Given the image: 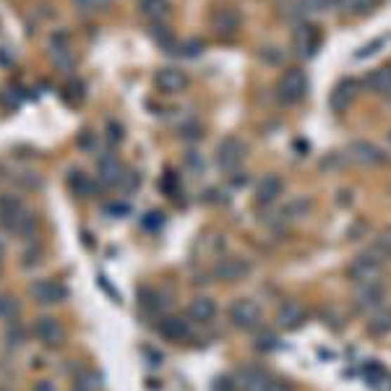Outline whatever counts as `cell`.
<instances>
[{
	"instance_id": "cell-11",
	"label": "cell",
	"mask_w": 391,
	"mask_h": 391,
	"mask_svg": "<svg viewBox=\"0 0 391 391\" xmlns=\"http://www.w3.org/2000/svg\"><path fill=\"white\" fill-rule=\"evenodd\" d=\"M3 227L8 230L11 235H16V237H24V240H29V237H34V232H37V217L27 209V206H24V209L18 211L16 217H13V219L8 222V225H3Z\"/></svg>"
},
{
	"instance_id": "cell-10",
	"label": "cell",
	"mask_w": 391,
	"mask_h": 391,
	"mask_svg": "<svg viewBox=\"0 0 391 391\" xmlns=\"http://www.w3.org/2000/svg\"><path fill=\"white\" fill-rule=\"evenodd\" d=\"M157 89L164 91V94H178V91H183L185 86H188V76L183 71H178V68H162V71L157 73Z\"/></svg>"
},
{
	"instance_id": "cell-32",
	"label": "cell",
	"mask_w": 391,
	"mask_h": 391,
	"mask_svg": "<svg viewBox=\"0 0 391 391\" xmlns=\"http://www.w3.org/2000/svg\"><path fill=\"white\" fill-rule=\"evenodd\" d=\"M373 251L381 258H391V227L389 230H383L381 235L376 237V243H373Z\"/></svg>"
},
{
	"instance_id": "cell-13",
	"label": "cell",
	"mask_w": 391,
	"mask_h": 391,
	"mask_svg": "<svg viewBox=\"0 0 391 391\" xmlns=\"http://www.w3.org/2000/svg\"><path fill=\"white\" fill-rule=\"evenodd\" d=\"M305 308H303L300 303H284L282 308H279V313H277V324L282 329H287V331H292V329H300L303 324H305Z\"/></svg>"
},
{
	"instance_id": "cell-26",
	"label": "cell",
	"mask_w": 391,
	"mask_h": 391,
	"mask_svg": "<svg viewBox=\"0 0 391 391\" xmlns=\"http://www.w3.org/2000/svg\"><path fill=\"white\" fill-rule=\"evenodd\" d=\"M368 84H371V89L378 91V94H391V68H378L368 76Z\"/></svg>"
},
{
	"instance_id": "cell-4",
	"label": "cell",
	"mask_w": 391,
	"mask_h": 391,
	"mask_svg": "<svg viewBox=\"0 0 391 391\" xmlns=\"http://www.w3.org/2000/svg\"><path fill=\"white\" fill-rule=\"evenodd\" d=\"M29 298L39 305H55V303H63L68 298V287L53 279H34L29 284Z\"/></svg>"
},
{
	"instance_id": "cell-14",
	"label": "cell",
	"mask_w": 391,
	"mask_h": 391,
	"mask_svg": "<svg viewBox=\"0 0 391 391\" xmlns=\"http://www.w3.org/2000/svg\"><path fill=\"white\" fill-rule=\"evenodd\" d=\"M123 164L118 162V157L115 154H105L100 159V183L102 185H107V188H112V185H120V178H123Z\"/></svg>"
},
{
	"instance_id": "cell-53",
	"label": "cell",
	"mask_w": 391,
	"mask_h": 391,
	"mask_svg": "<svg viewBox=\"0 0 391 391\" xmlns=\"http://www.w3.org/2000/svg\"><path fill=\"white\" fill-rule=\"evenodd\" d=\"M0 272H3V269H0Z\"/></svg>"
},
{
	"instance_id": "cell-19",
	"label": "cell",
	"mask_w": 391,
	"mask_h": 391,
	"mask_svg": "<svg viewBox=\"0 0 391 391\" xmlns=\"http://www.w3.org/2000/svg\"><path fill=\"white\" fill-rule=\"evenodd\" d=\"M68 188H71L79 199H91V196L97 193V185H94L89 175H84L81 170H73V173L68 175Z\"/></svg>"
},
{
	"instance_id": "cell-18",
	"label": "cell",
	"mask_w": 391,
	"mask_h": 391,
	"mask_svg": "<svg viewBox=\"0 0 391 391\" xmlns=\"http://www.w3.org/2000/svg\"><path fill=\"white\" fill-rule=\"evenodd\" d=\"M279 193H282V180L277 175H266L264 180L258 183V188H256V201L258 204H274L279 199Z\"/></svg>"
},
{
	"instance_id": "cell-7",
	"label": "cell",
	"mask_w": 391,
	"mask_h": 391,
	"mask_svg": "<svg viewBox=\"0 0 391 391\" xmlns=\"http://www.w3.org/2000/svg\"><path fill=\"white\" fill-rule=\"evenodd\" d=\"M386 300V290L381 282H368L360 284V290L355 292V308L357 310H378Z\"/></svg>"
},
{
	"instance_id": "cell-21",
	"label": "cell",
	"mask_w": 391,
	"mask_h": 391,
	"mask_svg": "<svg viewBox=\"0 0 391 391\" xmlns=\"http://www.w3.org/2000/svg\"><path fill=\"white\" fill-rule=\"evenodd\" d=\"M24 209V201L13 193H0V225H8L18 211Z\"/></svg>"
},
{
	"instance_id": "cell-16",
	"label": "cell",
	"mask_w": 391,
	"mask_h": 391,
	"mask_svg": "<svg viewBox=\"0 0 391 391\" xmlns=\"http://www.w3.org/2000/svg\"><path fill=\"white\" fill-rule=\"evenodd\" d=\"M266 381H269V373L256 368V365H248L237 373V386L246 391H264Z\"/></svg>"
},
{
	"instance_id": "cell-42",
	"label": "cell",
	"mask_w": 391,
	"mask_h": 391,
	"mask_svg": "<svg viewBox=\"0 0 391 391\" xmlns=\"http://www.w3.org/2000/svg\"><path fill=\"white\" fill-rule=\"evenodd\" d=\"M258 350H274V347H277V337H274V334H269V331H266V334H261V337H258Z\"/></svg>"
},
{
	"instance_id": "cell-39",
	"label": "cell",
	"mask_w": 391,
	"mask_h": 391,
	"mask_svg": "<svg viewBox=\"0 0 391 391\" xmlns=\"http://www.w3.org/2000/svg\"><path fill=\"white\" fill-rule=\"evenodd\" d=\"M107 138L112 141V144L123 141V126H118L115 120H110V123H107Z\"/></svg>"
},
{
	"instance_id": "cell-40",
	"label": "cell",
	"mask_w": 391,
	"mask_h": 391,
	"mask_svg": "<svg viewBox=\"0 0 391 391\" xmlns=\"http://www.w3.org/2000/svg\"><path fill=\"white\" fill-rule=\"evenodd\" d=\"M264 391H295L292 389V383L287 381H279V378H269L264 386Z\"/></svg>"
},
{
	"instance_id": "cell-34",
	"label": "cell",
	"mask_w": 391,
	"mask_h": 391,
	"mask_svg": "<svg viewBox=\"0 0 391 391\" xmlns=\"http://www.w3.org/2000/svg\"><path fill=\"white\" fill-rule=\"evenodd\" d=\"M39 258H42V251H39L37 246H32L21 253V266H24V269H32V266L39 264Z\"/></svg>"
},
{
	"instance_id": "cell-35",
	"label": "cell",
	"mask_w": 391,
	"mask_h": 391,
	"mask_svg": "<svg viewBox=\"0 0 391 391\" xmlns=\"http://www.w3.org/2000/svg\"><path fill=\"white\" fill-rule=\"evenodd\" d=\"M141 225H144L146 230H157V227H162L164 225V217L159 214V211H149V214L141 219Z\"/></svg>"
},
{
	"instance_id": "cell-50",
	"label": "cell",
	"mask_w": 391,
	"mask_h": 391,
	"mask_svg": "<svg viewBox=\"0 0 391 391\" xmlns=\"http://www.w3.org/2000/svg\"><path fill=\"white\" fill-rule=\"evenodd\" d=\"M3 175H6V170H3V164H0V180H3Z\"/></svg>"
},
{
	"instance_id": "cell-41",
	"label": "cell",
	"mask_w": 391,
	"mask_h": 391,
	"mask_svg": "<svg viewBox=\"0 0 391 391\" xmlns=\"http://www.w3.org/2000/svg\"><path fill=\"white\" fill-rule=\"evenodd\" d=\"M180 133H183V138H188V141H196V138L201 136V128H199V123H188V126L180 128Z\"/></svg>"
},
{
	"instance_id": "cell-38",
	"label": "cell",
	"mask_w": 391,
	"mask_h": 391,
	"mask_svg": "<svg viewBox=\"0 0 391 391\" xmlns=\"http://www.w3.org/2000/svg\"><path fill=\"white\" fill-rule=\"evenodd\" d=\"M136 185H138V175L136 173H131V170L123 173V178H120V188H123V191H133Z\"/></svg>"
},
{
	"instance_id": "cell-48",
	"label": "cell",
	"mask_w": 391,
	"mask_h": 391,
	"mask_svg": "<svg viewBox=\"0 0 391 391\" xmlns=\"http://www.w3.org/2000/svg\"><path fill=\"white\" fill-rule=\"evenodd\" d=\"M185 47H188V50H185V55H196V53H199V50H201L199 42H188V45H185Z\"/></svg>"
},
{
	"instance_id": "cell-30",
	"label": "cell",
	"mask_w": 391,
	"mask_h": 391,
	"mask_svg": "<svg viewBox=\"0 0 391 391\" xmlns=\"http://www.w3.org/2000/svg\"><path fill=\"white\" fill-rule=\"evenodd\" d=\"M308 206H310L308 199H292L290 204H287V206L282 209L279 219H282V222H287V219H300L303 214L308 211Z\"/></svg>"
},
{
	"instance_id": "cell-8",
	"label": "cell",
	"mask_w": 391,
	"mask_h": 391,
	"mask_svg": "<svg viewBox=\"0 0 391 391\" xmlns=\"http://www.w3.org/2000/svg\"><path fill=\"white\" fill-rule=\"evenodd\" d=\"M251 261L248 258H240V256H227V258H222L217 264V269H214V274H217L219 279H227V282H237V279H243V277H248L251 274Z\"/></svg>"
},
{
	"instance_id": "cell-2",
	"label": "cell",
	"mask_w": 391,
	"mask_h": 391,
	"mask_svg": "<svg viewBox=\"0 0 391 391\" xmlns=\"http://www.w3.org/2000/svg\"><path fill=\"white\" fill-rule=\"evenodd\" d=\"M32 331H34L37 342L42 347H47V350H58V347L65 345V329L63 324L58 319H53V316H42V319L34 321V326H32Z\"/></svg>"
},
{
	"instance_id": "cell-20",
	"label": "cell",
	"mask_w": 391,
	"mask_h": 391,
	"mask_svg": "<svg viewBox=\"0 0 391 391\" xmlns=\"http://www.w3.org/2000/svg\"><path fill=\"white\" fill-rule=\"evenodd\" d=\"M352 154H355V159H360V162H365V164H378L386 159L381 149L373 144H368V141H355V144H352Z\"/></svg>"
},
{
	"instance_id": "cell-33",
	"label": "cell",
	"mask_w": 391,
	"mask_h": 391,
	"mask_svg": "<svg viewBox=\"0 0 391 391\" xmlns=\"http://www.w3.org/2000/svg\"><path fill=\"white\" fill-rule=\"evenodd\" d=\"M152 37H154V42L159 47H173V34H170V29L164 27V24H154Z\"/></svg>"
},
{
	"instance_id": "cell-28",
	"label": "cell",
	"mask_w": 391,
	"mask_h": 391,
	"mask_svg": "<svg viewBox=\"0 0 391 391\" xmlns=\"http://www.w3.org/2000/svg\"><path fill=\"white\" fill-rule=\"evenodd\" d=\"M76 389L79 391H100L102 389V376L94 371H81L76 376Z\"/></svg>"
},
{
	"instance_id": "cell-12",
	"label": "cell",
	"mask_w": 391,
	"mask_h": 391,
	"mask_svg": "<svg viewBox=\"0 0 391 391\" xmlns=\"http://www.w3.org/2000/svg\"><path fill=\"white\" fill-rule=\"evenodd\" d=\"M240 29V16H237L235 8H219L214 13V32H217L222 39H232Z\"/></svg>"
},
{
	"instance_id": "cell-47",
	"label": "cell",
	"mask_w": 391,
	"mask_h": 391,
	"mask_svg": "<svg viewBox=\"0 0 391 391\" xmlns=\"http://www.w3.org/2000/svg\"><path fill=\"white\" fill-rule=\"evenodd\" d=\"M107 211H112V214H126L128 204H112V206H107Z\"/></svg>"
},
{
	"instance_id": "cell-22",
	"label": "cell",
	"mask_w": 391,
	"mask_h": 391,
	"mask_svg": "<svg viewBox=\"0 0 391 391\" xmlns=\"http://www.w3.org/2000/svg\"><path fill=\"white\" fill-rule=\"evenodd\" d=\"M138 11L144 13L149 21H162L167 16V11H170V3L167 0H138Z\"/></svg>"
},
{
	"instance_id": "cell-6",
	"label": "cell",
	"mask_w": 391,
	"mask_h": 391,
	"mask_svg": "<svg viewBox=\"0 0 391 391\" xmlns=\"http://www.w3.org/2000/svg\"><path fill=\"white\" fill-rule=\"evenodd\" d=\"M243 154H246V146L240 144L237 138H225V141L219 144V149H217V162H219V167H222L225 173H232V170H237V167H240V162H243Z\"/></svg>"
},
{
	"instance_id": "cell-46",
	"label": "cell",
	"mask_w": 391,
	"mask_h": 391,
	"mask_svg": "<svg viewBox=\"0 0 391 391\" xmlns=\"http://www.w3.org/2000/svg\"><path fill=\"white\" fill-rule=\"evenodd\" d=\"M79 146H81V149H91V133H89V131H84V133H81V138H79Z\"/></svg>"
},
{
	"instance_id": "cell-1",
	"label": "cell",
	"mask_w": 391,
	"mask_h": 391,
	"mask_svg": "<svg viewBox=\"0 0 391 391\" xmlns=\"http://www.w3.org/2000/svg\"><path fill=\"white\" fill-rule=\"evenodd\" d=\"M347 274H350V279L357 284H368V282H378L383 274V258L376 251H368V253H360L350 264V269H347Z\"/></svg>"
},
{
	"instance_id": "cell-27",
	"label": "cell",
	"mask_w": 391,
	"mask_h": 391,
	"mask_svg": "<svg viewBox=\"0 0 391 391\" xmlns=\"http://www.w3.org/2000/svg\"><path fill=\"white\" fill-rule=\"evenodd\" d=\"M18 300L13 295H6V292H0V321H16L18 319Z\"/></svg>"
},
{
	"instance_id": "cell-52",
	"label": "cell",
	"mask_w": 391,
	"mask_h": 391,
	"mask_svg": "<svg viewBox=\"0 0 391 391\" xmlns=\"http://www.w3.org/2000/svg\"><path fill=\"white\" fill-rule=\"evenodd\" d=\"M389 138H391V133H389Z\"/></svg>"
},
{
	"instance_id": "cell-29",
	"label": "cell",
	"mask_w": 391,
	"mask_h": 391,
	"mask_svg": "<svg viewBox=\"0 0 391 391\" xmlns=\"http://www.w3.org/2000/svg\"><path fill=\"white\" fill-rule=\"evenodd\" d=\"M24 339H27L24 326H21L18 321H8V326H6V345H8L11 350H18V347L24 345Z\"/></svg>"
},
{
	"instance_id": "cell-36",
	"label": "cell",
	"mask_w": 391,
	"mask_h": 391,
	"mask_svg": "<svg viewBox=\"0 0 391 391\" xmlns=\"http://www.w3.org/2000/svg\"><path fill=\"white\" fill-rule=\"evenodd\" d=\"M65 94H68V100L71 102H81V97H84V84L81 81H76V79H73V81H68V86H65Z\"/></svg>"
},
{
	"instance_id": "cell-45",
	"label": "cell",
	"mask_w": 391,
	"mask_h": 391,
	"mask_svg": "<svg viewBox=\"0 0 391 391\" xmlns=\"http://www.w3.org/2000/svg\"><path fill=\"white\" fill-rule=\"evenodd\" d=\"M73 6L81 11H91L94 8V0H73Z\"/></svg>"
},
{
	"instance_id": "cell-44",
	"label": "cell",
	"mask_w": 391,
	"mask_h": 391,
	"mask_svg": "<svg viewBox=\"0 0 391 391\" xmlns=\"http://www.w3.org/2000/svg\"><path fill=\"white\" fill-rule=\"evenodd\" d=\"M32 391H58V389H55V383H50V381H37Z\"/></svg>"
},
{
	"instance_id": "cell-25",
	"label": "cell",
	"mask_w": 391,
	"mask_h": 391,
	"mask_svg": "<svg viewBox=\"0 0 391 391\" xmlns=\"http://www.w3.org/2000/svg\"><path fill=\"white\" fill-rule=\"evenodd\" d=\"M368 331L376 337H383L391 331V310H376L371 321H368Z\"/></svg>"
},
{
	"instance_id": "cell-9",
	"label": "cell",
	"mask_w": 391,
	"mask_h": 391,
	"mask_svg": "<svg viewBox=\"0 0 391 391\" xmlns=\"http://www.w3.org/2000/svg\"><path fill=\"white\" fill-rule=\"evenodd\" d=\"M157 331H159L162 339H167V342H183V339L191 337V326H188V321H183L180 316H164V319L159 321Z\"/></svg>"
},
{
	"instance_id": "cell-17",
	"label": "cell",
	"mask_w": 391,
	"mask_h": 391,
	"mask_svg": "<svg viewBox=\"0 0 391 391\" xmlns=\"http://www.w3.org/2000/svg\"><path fill=\"white\" fill-rule=\"evenodd\" d=\"M319 32L316 27H310V24H303V27L295 29V47H298V53L300 55H313L316 53V47H319Z\"/></svg>"
},
{
	"instance_id": "cell-49",
	"label": "cell",
	"mask_w": 391,
	"mask_h": 391,
	"mask_svg": "<svg viewBox=\"0 0 391 391\" xmlns=\"http://www.w3.org/2000/svg\"><path fill=\"white\" fill-rule=\"evenodd\" d=\"M3 256H6V243H3V237H0V261H3Z\"/></svg>"
},
{
	"instance_id": "cell-15",
	"label": "cell",
	"mask_w": 391,
	"mask_h": 391,
	"mask_svg": "<svg viewBox=\"0 0 391 391\" xmlns=\"http://www.w3.org/2000/svg\"><path fill=\"white\" fill-rule=\"evenodd\" d=\"M188 316L191 321L196 324H209L214 316H217V303L206 298V295H199V298H193L191 305H188Z\"/></svg>"
},
{
	"instance_id": "cell-51",
	"label": "cell",
	"mask_w": 391,
	"mask_h": 391,
	"mask_svg": "<svg viewBox=\"0 0 391 391\" xmlns=\"http://www.w3.org/2000/svg\"><path fill=\"white\" fill-rule=\"evenodd\" d=\"M389 100H391V94H389Z\"/></svg>"
},
{
	"instance_id": "cell-31",
	"label": "cell",
	"mask_w": 391,
	"mask_h": 391,
	"mask_svg": "<svg viewBox=\"0 0 391 391\" xmlns=\"http://www.w3.org/2000/svg\"><path fill=\"white\" fill-rule=\"evenodd\" d=\"M50 58H53V63L60 68V71H71L73 68V55L68 47H53L50 45Z\"/></svg>"
},
{
	"instance_id": "cell-43",
	"label": "cell",
	"mask_w": 391,
	"mask_h": 391,
	"mask_svg": "<svg viewBox=\"0 0 391 391\" xmlns=\"http://www.w3.org/2000/svg\"><path fill=\"white\" fill-rule=\"evenodd\" d=\"M185 164H188L191 170H204V159H201L196 152H188V157H185Z\"/></svg>"
},
{
	"instance_id": "cell-24",
	"label": "cell",
	"mask_w": 391,
	"mask_h": 391,
	"mask_svg": "<svg viewBox=\"0 0 391 391\" xmlns=\"http://www.w3.org/2000/svg\"><path fill=\"white\" fill-rule=\"evenodd\" d=\"M138 303H141L149 313H159V310L164 308L162 295L157 290H152V287H138Z\"/></svg>"
},
{
	"instance_id": "cell-23",
	"label": "cell",
	"mask_w": 391,
	"mask_h": 391,
	"mask_svg": "<svg viewBox=\"0 0 391 391\" xmlns=\"http://www.w3.org/2000/svg\"><path fill=\"white\" fill-rule=\"evenodd\" d=\"M352 91H355V86H352V81H342L337 84V89L331 91V107L337 110V112H342L345 107H350V100H352Z\"/></svg>"
},
{
	"instance_id": "cell-37",
	"label": "cell",
	"mask_w": 391,
	"mask_h": 391,
	"mask_svg": "<svg viewBox=\"0 0 391 391\" xmlns=\"http://www.w3.org/2000/svg\"><path fill=\"white\" fill-rule=\"evenodd\" d=\"M211 391H237V383L232 381L230 376H222V378H217V381H214Z\"/></svg>"
},
{
	"instance_id": "cell-5",
	"label": "cell",
	"mask_w": 391,
	"mask_h": 391,
	"mask_svg": "<svg viewBox=\"0 0 391 391\" xmlns=\"http://www.w3.org/2000/svg\"><path fill=\"white\" fill-rule=\"evenodd\" d=\"M230 321H232V326L237 329H256L261 324V308H258V303L251 300V298H243V300H235L232 303V308H230Z\"/></svg>"
},
{
	"instance_id": "cell-3",
	"label": "cell",
	"mask_w": 391,
	"mask_h": 391,
	"mask_svg": "<svg viewBox=\"0 0 391 391\" xmlns=\"http://www.w3.org/2000/svg\"><path fill=\"white\" fill-rule=\"evenodd\" d=\"M305 94H308V79H305V73L300 68H290L279 79V100L284 105H298Z\"/></svg>"
}]
</instances>
